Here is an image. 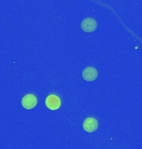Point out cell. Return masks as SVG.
<instances>
[{
  "label": "cell",
  "instance_id": "cell-5",
  "mask_svg": "<svg viewBox=\"0 0 142 149\" xmlns=\"http://www.w3.org/2000/svg\"><path fill=\"white\" fill-rule=\"evenodd\" d=\"M97 70L93 67H86L82 71V77L86 81H93L97 78Z\"/></svg>",
  "mask_w": 142,
  "mask_h": 149
},
{
  "label": "cell",
  "instance_id": "cell-2",
  "mask_svg": "<svg viewBox=\"0 0 142 149\" xmlns=\"http://www.w3.org/2000/svg\"><path fill=\"white\" fill-rule=\"evenodd\" d=\"M45 104H46V106L49 109L56 110V109H58L60 108V106H61V100H60V99L57 95H50L47 97Z\"/></svg>",
  "mask_w": 142,
  "mask_h": 149
},
{
  "label": "cell",
  "instance_id": "cell-4",
  "mask_svg": "<svg viewBox=\"0 0 142 149\" xmlns=\"http://www.w3.org/2000/svg\"><path fill=\"white\" fill-rule=\"evenodd\" d=\"M83 129L87 133H92L98 128V122L94 118H87L83 123Z\"/></svg>",
  "mask_w": 142,
  "mask_h": 149
},
{
  "label": "cell",
  "instance_id": "cell-3",
  "mask_svg": "<svg viewBox=\"0 0 142 149\" xmlns=\"http://www.w3.org/2000/svg\"><path fill=\"white\" fill-rule=\"evenodd\" d=\"M81 27L84 32H92L96 29L97 23L93 18L87 17V18H85L84 20H82V23H81Z\"/></svg>",
  "mask_w": 142,
  "mask_h": 149
},
{
  "label": "cell",
  "instance_id": "cell-1",
  "mask_svg": "<svg viewBox=\"0 0 142 149\" xmlns=\"http://www.w3.org/2000/svg\"><path fill=\"white\" fill-rule=\"evenodd\" d=\"M37 100L36 96L28 94L26 95L22 100V106L26 109H32L37 105Z\"/></svg>",
  "mask_w": 142,
  "mask_h": 149
}]
</instances>
